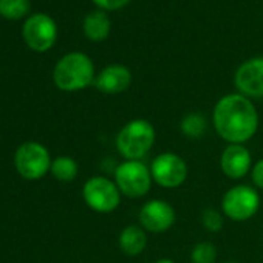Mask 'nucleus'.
<instances>
[{
	"label": "nucleus",
	"mask_w": 263,
	"mask_h": 263,
	"mask_svg": "<svg viewBox=\"0 0 263 263\" xmlns=\"http://www.w3.org/2000/svg\"><path fill=\"white\" fill-rule=\"evenodd\" d=\"M51 175L62 183H70L78 177L79 167L76 160H73L71 157H58L51 161V169H50Z\"/></svg>",
	"instance_id": "f3484780"
},
{
	"label": "nucleus",
	"mask_w": 263,
	"mask_h": 263,
	"mask_svg": "<svg viewBox=\"0 0 263 263\" xmlns=\"http://www.w3.org/2000/svg\"><path fill=\"white\" fill-rule=\"evenodd\" d=\"M121 192L116 183L107 177H91L82 187V198L85 204L99 214L113 212L121 203Z\"/></svg>",
	"instance_id": "0eeeda50"
},
{
	"label": "nucleus",
	"mask_w": 263,
	"mask_h": 263,
	"mask_svg": "<svg viewBox=\"0 0 263 263\" xmlns=\"http://www.w3.org/2000/svg\"><path fill=\"white\" fill-rule=\"evenodd\" d=\"M93 2L104 10H119L127 5L130 0H93Z\"/></svg>",
	"instance_id": "4be33fe9"
},
{
	"label": "nucleus",
	"mask_w": 263,
	"mask_h": 263,
	"mask_svg": "<svg viewBox=\"0 0 263 263\" xmlns=\"http://www.w3.org/2000/svg\"><path fill=\"white\" fill-rule=\"evenodd\" d=\"M201 224L206 231L209 232H218L223 229V212L217 211L214 208H208L201 214Z\"/></svg>",
	"instance_id": "aec40b11"
},
{
	"label": "nucleus",
	"mask_w": 263,
	"mask_h": 263,
	"mask_svg": "<svg viewBox=\"0 0 263 263\" xmlns=\"http://www.w3.org/2000/svg\"><path fill=\"white\" fill-rule=\"evenodd\" d=\"M30 11V0H0V14L5 19L17 21Z\"/></svg>",
	"instance_id": "a211bd4d"
},
{
	"label": "nucleus",
	"mask_w": 263,
	"mask_h": 263,
	"mask_svg": "<svg viewBox=\"0 0 263 263\" xmlns=\"http://www.w3.org/2000/svg\"><path fill=\"white\" fill-rule=\"evenodd\" d=\"M180 128H181V134L189 138V140H198L203 138L206 130H208V119L197 111L187 113L181 122H180Z\"/></svg>",
	"instance_id": "dca6fc26"
},
{
	"label": "nucleus",
	"mask_w": 263,
	"mask_h": 263,
	"mask_svg": "<svg viewBox=\"0 0 263 263\" xmlns=\"http://www.w3.org/2000/svg\"><path fill=\"white\" fill-rule=\"evenodd\" d=\"M53 81L62 91H79L95 82L91 59L79 51L65 54L53 70Z\"/></svg>",
	"instance_id": "7ed1b4c3"
},
{
	"label": "nucleus",
	"mask_w": 263,
	"mask_h": 263,
	"mask_svg": "<svg viewBox=\"0 0 263 263\" xmlns=\"http://www.w3.org/2000/svg\"><path fill=\"white\" fill-rule=\"evenodd\" d=\"M58 37L54 21L47 14H34L24 25V39L27 45L39 53L50 50Z\"/></svg>",
	"instance_id": "1a4fd4ad"
},
{
	"label": "nucleus",
	"mask_w": 263,
	"mask_h": 263,
	"mask_svg": "<svg viewBox=\"0 0 263 263\" xmlns=\"http://www.w3.org/2000/svg\"><path fill=\"white\" fill-rule=\"evenodd\" d=\"M251 180L257 189H263V158L255 161L251 169Z\"/></svg>",
	"instance_id": "412c9836"
},
{
	"label": "nucleus",
	"mask_w": 263,
	"mask_h": 263,
	"mask_svg": "<svg viewBox=\"0 0 263 263\" xmlns=\"http://www.w3.org/2000/svg\"><path fill=\"white\" fill-rule=\"evenodd\" d=\"M187 164L186 161L172 152H164L157 155L151 163V174L157 184L166 189L180 187L187 180Z\"/></svg>",
	"instance_id": "6e6552de"
},
{
	"label": "nucleus",
	"mask_w": 263,
	"mask_h": 263,
	"mask_svg": "<svg viewBox=\"0 0 263 263\" xmlns=\"http://www.w3.org/2000/svg\"><path fill=\"white\" fill-rule=\"evenodd\" d=\"M138 218H140V224L146 231L160 234V232H166L174 226L177 220V214L172 204H169L164 200L155 198L143 204Z\"/></svg>",
	"instance_id": "9d476101"
},
{
	"label": "nucleus",
	"mask_w": 263,
	"mask_h": 263,
	"mask_svg": "<svg viewBox=\"0 0 263 263\" xmlns=\"http://www.w3.org/2000/svg\"><path fill=\"white\" fill-rule=\"evenodd\" d=\"M191 258L194 263H215L217 249L211 241H200L192 248Z\"/></svg>",
	"instance_id": "6ab92c4d"
},
{
	"label": "nucleus",
	"mask_w": 263,
	"mask_h": 263,
	"mask_svg": "<svg viewBox=\"0 0 263 263\" xmlns=\"http://www.w3.org/2000/svg\"><path fill=\"white\" fill-rule=\"evenodd\" d=\"M234 84L246 98H263V58L243 62L235 71Z\"/></svg>",
	"instance_id": "9b49d317"
},
{
	"label": "nucleus",
	"mask_w": 263,
	"mask_h": 263,
	"mask_svg": "<svg viewBox=\"0 0 263 263\" xmlns=\"http://www.w3.org/2000/svg\"><path fill=\"white\" fill-rule=\"evenodd\" d=\"M214 127L229 144L248 143L258 128V113L252 101L243 95H226L214 107Z\"/></svg>",
	"instance_id": "f257e3e1"
},
{
	"label": "nucleus",
	"mask_w": 263,
	"mask_h": 263,
	"mask_svg": "<svg viewBox=\"0 0 263 263\" xmlns=\"http://www.w3.org/2000/svg\"><path fill=\"white\" fill-rule=\"evenodd\" d=\"M132 73L127 67L113 64L105 67L95 79V85L105 95H118L130 87Z\"/></svg>",
	"instance_id": "ddd939ff"
},
{
	"label": "nucleus",
	"mask_w": 263,
	"mask_h": 263,
	"mask_svg": "<svg viewBox=\"0 0 263 263\" xmlns=\"http://www.w3.org/2000/svg\"><path fill=\"white\" fill-rule=\"evenodd\" d=\"M260 209V195L255 187L238 184L228 189L221 198V212L234 221H246Z\"/></svg>",
	"instance_id": "423d86ee"
},
{
	"label": "nucleus",
	"mask_w": 263,
	"mask_h": 263,
	"mask_svg": "<svg viewBox=\"0 0 263 263\" xmlns=\"http://www.w3.org/2000/svg\"><path fill=\"white\" fill-rule=\"evenodd\" d=\"M154 263H175V261L171 260V258H158V260H155Z\"/></svg>",
	"instance_id": "5701e85b"
},
{
	"label": "nucleus",
	"mask_w": 263,
	"mask_h": 263,
	"mask_svg": "<svg viewBox=\"0 0 263 263\" xmlns=\"http://www.w3.org/2000/svg\"><path fill=\"white\" fill-rule=\"evenodd\" d=\"M157 132L147 119H132L118 132L115 144L124 160L141 161L155 144Z\"/></svg>",
	"instance_id": "f03ea898"
},
{
	"label": "nucleus",
	"mask_w": 263,
	"mask_h": 263,
	"mask_svg": "<svg viewBox=\"0 0 263 263\" xmlns=\"http://www.w3.org/2000/svg\"><path fill=\"white\" fill-rule=\"evenodd\" d=\"M113 177L119 192L128 198H141L147 195L154 183L151 167L143 161L124 160L116 166Z\"/></svg>",
	"instance_id": "20e7f679"
},
{
	"label": "nucleus",
	"mask_w": 263,
	"mask_h": 263,
	"mask_svg": "<svg viewBox=\"0 0 263 263\" xmlns=\"http://www.w3.org/2000/svg\"><path fill=\"white\" fill-rule=\"evenodd\" d=\"M220 169L228 178L241 180L252 169V157L243 144H229L220 157Z\"/></svg>",
	"instance_id": "f8f14e48"
},
{
	"label": "nucleus",
	"mask_w": 263,
	"mask_h": 263,
	"mask_svg": "<svg viewBox=\"0 0 263 263\" xmlns=\"http://www.w3.org/2000/svg\"><path fill=\"white\" fill-rule=\"evenodd\" d=\"M84 33L90 41H104L110 33V21L102 11L90 13L84 21Z\"/></svg>",
	"instance_id": "2eb2a0df"
},
{
	"label": "nucleus",
	"mask_w": 263,
	"mask_h": 263,
	"mask_svg": "<svg viewBox=\"0 0 263 263\" xmlns=\"http://www.w3.org/2000/svg\"><path fill=\"white\" fill-rule=\"evenodd\" d=\"M119 249L128 257L140 255L147 246V231L141 224L125 226L118 238Z\"/></svg>",
	"instance_id": "4468645a"
},
{
	"label": "nucleus",
	"mask_w": 263,
	"mask_h": 263,
	"mask_svg": "<svg viewBox=\"0 0 263 263\" xmlns=\"http://www.w3.org/2000/svg\"><path fill=\"white\" fill-rule=\"evenodd\" d=\"M51 161L48 149L37 141L21 144L14 154V167L17 174L30 181L44 178L51 169Z\"/></svg>",
	"instance_id": "39448f33"
},
{
	"label": "nucleus",
	"mask_w": 263,
	"mask_h": 263,
	"mask_svg": "<svg viewBox=\"0 0 263 263\" xmlns=\"http://www.w3.org/2000/svg\"><path fill=\"white\" fill-rule=\"evenodd\" d=\"M223 263H240V261H235V260H228V261H223Z\"/></svg>",
	"instance_id": "b1692460"
}]
</instances>
